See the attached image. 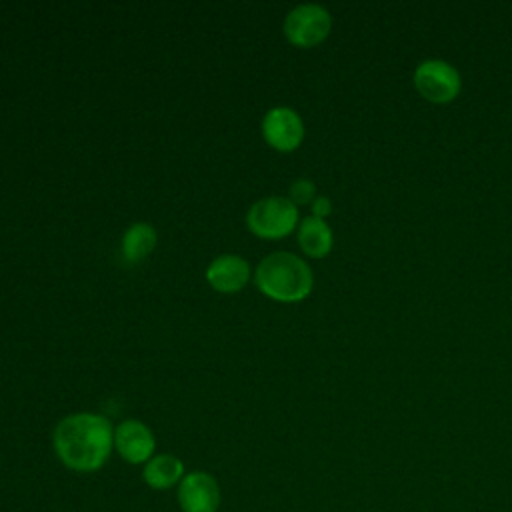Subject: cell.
<instances>
[{"mask_svg": "<svg viewBox=\"0 0 512 512\" xmlns=\"http://www.w3.org/2000/svg\"><path fill=\"white\" fill-rule=\"evenodd\" d=\"M54 452L74 472H94L104 466L114 446L110 420L96 412L64 416L52 434Z\"/></svg>", "mask_w": 512, "mask_h": 512, "instance_id": "1", "label": "cell"}, {"mask_svg": "<svg viewBox=\"0 0 512 512\" xmlns=\"http://www.w3.org/2000/svg\"><path fill=\"white\" fill-rule=\"evenodd\" d=\"M254 280L264 296L278 302H300L314 286L308 262L284 250L264 256L254 270Z\"/></svg>", "mask_w": 512, "mask_h": 512, "instance_id": "2", "label": "cell"}, {"mask_svg": "<svg viewBox=\"0 0 512 512\" xmlns=\"http://www.w3.org/2000/svg\"><path fill=\"white\" fill-rule=\"evenodd\" d=\"M298 224V206L288 196H266L256 200L246 214L252 234L266 240L288 236Z\"/></svg>", "mask_w": 512, "mask_h": 512, "instance_id": "3", "label": "cell"}, {"mask_svg": "<svg viewBox=\"0 0 512 512\" xmlns=\"http://www.w3.org/2000/svg\"><path fill=\"white\" fill-rule=\"evenodd\" d=\"M332 28L330 12L320 4H298L284 18V36L298 48H312L326 40Z\"/></svg>", "mask_w": 512, "mask_h": 512, "instance_id": "4", "label": "cell"}, {"mask_svg": "<svg viewBox=\"0 0 512 512\" xmlns=\"http://www.w3.org/2000/svg\"><path fill=\"white\" fill-rule=\"evenodd\" d=\"M414 86L424 100L434 104H446L458 96L462 80L452 64L430 58L418 64L414 72Z\"/></svg>", "mask_w": 512, "mask_h": 512, "instance_id": "5", "label": "cell"}, {"mask_svg": "<svg viewBox=\"0 0 512 512\" xmlns=\"http://www.w3.org/2000/svg\"><path fill=\"white\" fill-rule=\"evenodd\" d=\"M262 136L278 152H292L302 144L304 122L290 106H274L262 118Z\"/></svg>", "mask_w": 512, "mask_h": 512, "instance_id": "6", "label": "cell"}, {"mask_svg": "<svg viewBox=\"0 0 512 512\" xmlns=\"http://www.w3.org/2000/svg\"><path fill=\"white\" fill-rule=\"evenodd\" d=\"M178 504L182 512H216L220 506V488L208 472H188L178 484Z\"/></svg>", "mask_w": 512, "mask_h": 512, "instance_id": "7", "label": "cell"}, {"mask_svg": "<svg viewBox=\"0 0 512 512\" xmlns=\"http://www.w3.org/2000/svg\"><path fill=\"white\" fill-rule=\"evenodd\" d=\"M114 448L126 462L146 464L154 456L156 440L144 422L128 418L114 428Z\"/></svg>", "mask_w": 512, "mask_h": 512, "instance_id": "8", "label": "cell"}, {"mask_svg": "<svg viewBox=\"0 0 512 512\" xmlns=\"http://www.w3.org/2000/svg\"><path fill=\"white\" fill-rule=\"evenodd\" d=\"M252 268L246 258L238 254H220L206 268V280L216 292H240L250 280Z\"/></svg>", "mask_w": 512, "mask_h": 512, "instance_id": "9", "label": "cell"}, {"mask_svg": "<svg viewBox=\"0 0 512 512\" xmlns=\"http://www.w3.org/2000/svg\"><path fill=\"white\" fill-rule=\"evenodd\" d=\"M142 478L150 488L166 490L174 484H180L184 478V464L174 454H156L144 464Z\"/></svg>", "mask_w": 512, "mask_h": 512, "instance_id": "10", "label": "cell"}, {"mask_svg": "<svg viewBox=\"0 0 512 512\" xmlns=\"http://www.w3.org/2000/svg\"><path fill=\"white\" fill-rule=\"evenodd\" d=\"M298 244L306 256L322 258L332 250L334 236L330 226L316 216H306L298 224Z\"/></svg>", "mask_w": 512, "mask_h": 512, "instance_id": "11", "label": "cell"}, {"mask_svg": "<svg viewBox=\"0 0 512 512\" xmlns=\"http://www.w3.org/2000/svg\"><path fill=\"white\" fill-rule=\"evenodd\" d=\"M156 230L148 222H134L122 236V256L128 262L144 260L156 246Z\"/></svg>", "mask_w": 512, "mask_h": 512, "instance_id": "12", "label": "cell"}, {"mask_svg": "<svg viewBox=\"0 0 512 512\" xmlns=\"http://www.w3.org/2000/svg\"><path fill=\"white\" fill-rule=\"evenodd\" d=\"M296 206L298 204H312V200L316 198V186L312 180L308 178H298L290 184V196H288Z\"/></svg>", "mask_w": 512, "mask_h": 512, "instance_id": "13", "label": "cell"}, {"mask_svg": "<svg viewBox=\"0 0 512 512\" xmlns=\"http://www.w3.org/2000/svg\"><path fill=\"white\" fill-rule=\"evenodd\" d=\"M330 212H332V202H330V198H326V196H316V198L312 200V216L324 220Z\"/></svg>", "mask_w": 512, "mask_h": 512, "instance_id": "14", "label": "cell"}]
</instances>
